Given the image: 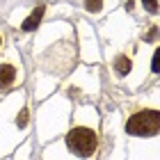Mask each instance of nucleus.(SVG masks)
I'll return each instance as SVG.
<instances>
[{
    "label": "nucleus",
    "mask_w": 160,
    "mask_h": 160,
    "mask_svg": "<svg viewBox=\"0 0 160 160\" xmlns=\"http://www.w3.org/2000/svg\"><path fill=\"white\" fill-rule=\"evenodd\" d=\"M0 46H2V34H0Z\"/></svg>",
    "instance_id": "nucleus-9"
},
{
    "label": "nucleus",
    "mask_w": 160,
    "mask_h": 160,
    "mask_svg": "<svg viewBox=\"0 0 160 160\" xmlns=\"http://www.w3.org/2000/svg\"><path fill=\"white\" fill-rule=\"evenodd\" d=\"M16 80H18V73L14 64H0V92L12 89L16 85Z\"/></svg>",
    "instance_id": "nucleus-3"
},
{
    "label": "nucleus",
    "mask_w": 160,
    "mask_h": 160,
    "mask_svg": "<svg viewBox=\"0 0 160 160\" xmlns=\"http://www.w3.org/2000/svg\"><path fill=\"white\" fill-rule=\"evenodd\" d=\"M62 149H67L78 160H89L98 151V133L89 123H76L67 130V137L62 142Z\"/></svg>",
    "instance_id": "nucleus-1"
},
{
    "label": "nucleus",
    "mask_w": 160,
    "mask_h": 160,
    "mask_svg": "<svg viewBox=\"0 0 160 160\" xmlns=\"http://www.w3.org/2000/svg\"><path fill=\"white\" fill-rule=\"evenodd\" d=\"M158 60H160V53L156 50L153 53V73H158Z\"/></svg>",
    "instance_id": "nucleus-8"
},
{
    "label": "nucleus",
    "mask_w": 160,
    "mask_h": 160,
    "mask_svg": "<svg viewBox=\"0 0 160 160\" xmlns=\"http://www.w3.org/2000/svg\"><path fill=\"white\" fill-rule=\"evenodd\" d=\"M142 2H144V7H147V9L149 12H158V0H142Z\"/></svg>",
    "instance_id": "nucleus-7"
},
{
    "label": "nucleus",
    "mask_w": 160,
    "mask_h": 160,
    "mask_svg": "<svg viewBox=\"0 0 160 160\" xmlns=\"http://www.w3.org/2000/svg\"><path fill=\"white\" fill-rule=\"evenodd\" d=\"M114 69H117V73L126 76L128 71H130V60H128V57H123V55H119L117 62H114Z\"/></svg>",
    "instance_id": "nucleus-5"
},
{
    "label": "nucleus",
    "mask_w": 160,
    "mask_h": 160,
    "mask_svg": "<svg viewBox=\"0 0 160 160\" xmlns=\"http://www.w3.org/2000/svg\"><path fill=\"white\" fill-rule=\"evenodd\" d=\"M160 128V114L156 108L151 110H137L126 121V133L130 137H156Z\"/></svg>",
    "instance_id": "nucleus-2"
},
{
    "label": "nucleus",
    "mask_w": 160,
    "mask_h": 160,
    "mask_svg": "<svg viewBox=\"0 0 160 160\" xmlns=\"http://www.w3.org/2000/svg\"><path fill=\"white\" fill-rule=\"evenodd\" d=\"M41 16H43V7H37V9H34V12L30 14V16H28V18H25V23H23V25H21V28H23V30H25V32H32V30H34V28H37V25H39V21H41Z\"/></svg>",
    "instance_id": "nucleus-4"
},
{
    "label": "nucleus",
    "mask_w": 160,
    "mask_h": 160,
    "mask_svg": "<svg viewBox=\"0 0 160 160\" xmlns=\"http://www.w3.org/2000/svg\"><path fill=\"white\" fill-rule=\"evenodd\" d=\"M85 7H87V12H98L103 7V0H85Z\"/></svg>",
    "instance_id": "nucleus-6"
}]
</instances>
